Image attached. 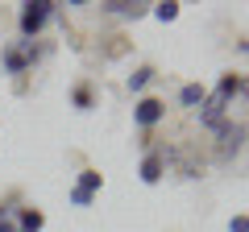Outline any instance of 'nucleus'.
<instances>
[{"mask_svg":"<svg viewBox=\"0 0 249 232\" xmlns=\"http://www.w3.org/2000/svg\"><path fill=\"white\" fill-rule=\"evenodd\" d=\"M241 91V75H220V83H216V91H208L204 108H199V129H216L220 120H229V104L237 99Z\"/></svg>","mask_w":249,"mask_h":232,"instance_id":"1","label":"nucleus"},{"mask_svg":"<svg viewBox=\"0 0 249 232\" xmlns=\"http://www.w3.org/2000/svg\"><path fill=\"white\" fill-rule=\"evenodd\" d=\"M216 133V162H220V166H229L232 158H237L241 149H245V137H249V129L245 125H237V120H220V125L212 129Z\"/></svg>","mask_w":249,"mask_h":232,"instance_id":"2","label":"nucleus"},{"mask_svg":"<svg viewBox=\"0 0 249 232\" xmlns=\"http://www.w3.org/2000/svg\"><path fill=\"white\" fill-rule=\"evenodd\" d=\"M58 13V4L54 0H29V4H21V17H17V29L25 42H37V33L46 29V21Z\"/></svg>","mask_w":249,"mask_h":232,"instance_id":"3","label":"nucleus"},{"mask_svg":"<svg viewBox=\"0 0 249 232\" xmlns=\"http://www.w3.org/2000/svg\"><path fill=\"white\" fill-rule=\"evenodd\" d=\"M0 63H4V71H9V75H25L29 66L37 63V46L25 42V37H21V42H9L4 50H0Z\"/></svg>","mask_w":249,"mask_h":232,"instance_id":"4","label":"nucleus"},{"mask_svg":"<svg viewBox=\"0 0 249 232\" xmlns=\"http://www.w3.org/2000/svg\"><path fill=\"white\" fill-rule=\"evenodd\" d=\"M166 120V104H162L158 96H142L133 104V125L137 129H154V125H162Z\"/></svg>","mask_w":249,"mask_h":232,"instance_id":"5","label":"nucleus"},{"mask_svg":"<svg viewBox=\"0 0 249 232\" xmlns=\"http://www.w3.org/2000/svg\"><path fill=\"white\" fill-rule=\"evenodd\" d=\"M162 174H166V158L150 149V153L142 158V166H137V179H142L145 187H158V182H162Z\"/></svg>","mask_w":249,"mask_h":232,"instance_id":"6","label":"nucleus"},{"mask_svg":"<svg viewBox=\"0 0 249 232\" xmlns=\"http://www.w3.org/2000/svg\"><path fill=\"white\" fill-rule=\"evenodd\" d=\"M100 9L104 13H112V17H145V13H150V4H137V0H104V4H100Z\"/></svg>","mask_w":249,"mask_h":232,"instance_id":"7","label":"nucleus"},{"mask_svg":"<svg viewBox=\"0 0 249 232\" xmlns=\"http://www.w3.org/2000/svg\"><path fill=\"white\" fill-rule=\"evenodd\" d=\"M17 232H42L46 228V215L37 212V207H17Z\"/></svg>","mask_w":249,"mask_h":232,"instance_id":"8","label":"nucleus"},{"mask_svg":"<svg viewBox=\"0 0 249 232\" xmlns=\"http://www.w3.org/2000/svg\"><path fill=\"white\" fill-rule=\"evenodd\" d=\"M204 99H208V87H204V83H183V87H178V104H183V108H196V112H199Z\"/></svg>","mask_w":249,"mask_h":232,"instance_id":"9","label":"nucleus"},{"mask_svg":"<svg viewBox=\"0 0 249 232\" xmlns=\"http://www.w3.org/2000/svg\"><path fill=\"white\" fill-rule=\"evenodd\" d=\"M71 104H75V112H91V108H96V91H91L88 79L71 87Z\"/></svg>","mask_w":249,"mask_h":232,"instance_id":"10","label":"nucleus"},{"mask_svg":"<svg viewBox=\"0 0 249 232\" xmlns=\"http://www.w3.org/2000/svg\"><path fill=\"white\" fill-rule=\"evenodd\" d=\"M154 21H162V25H170V21H178V13H183V4L178 0H162V4H150Z\"/></svg>","mask_w":249,"mask_h":232,"instance_id":"11","label":"nucleus"},{"mask_svg":"<svg viewBox=\"0 0 249 232\" xmlns=\"http://www.w3.org/2000/svg\"><path fill=\"white\" fill-rule=\"evenodd\" d=\"M154 79H158V71H154V66H133V75H129V91H145Z\"/></svg>","mask_w":249,"mask_h":232,"instance_id":"12","label":"nucleus"},{"mask_svg":"<svg viewBox=\"0 0 249 232\" xmlns=\"http://www.w3.org/2000/svg\"><path fill=\"white\" fill-rule=\"evenodd\" d=\"M79 191H88V195H100V187H104V174L100 170H79V182H75Z\"/></svg>","mask_w":249,"mask_h":232,"instance_id":"13","label":"nucleus"},{"mask_svg":"<svg viewBox=\"0 0 249 232\" xmlns=\"http://www.w3.org/2000/svg\"><path fill=\"white\" fill-rule=\"evenodd\" d=\"M229 232H249V215H232V220H229Z\"/></svg>","mask_w":249,"mask_h":232,"instance_id":"14","label":"nucleus"},{"mask_svg":"<svg viewBox=\"0 0 249 232\" xmlns=\"http://www.w3.org/2000/svg\"><path fill=\"white\" fill-rule=\"evenodd\" d=\"M4 220H13V207L9 203H0V224H4Z\"/></svg>","mask_w":249,"mask_h":232,"instance_id":"15","label":"nucleus"},{"mask_svg":"<svg viewBox=\"0 0 249 232\" xmlns=\"http://www.w3.org/2000/svg\"><path fill=\"white\" fill-rule=\"evenodd\" d=\"M0 232H17V224H13V220H4V224H0Z\"/></svg>","mask_w":249,"mask_h":232,"instance_id":"16","label":"nucleus"},{"mask_svg":"<svg viewBox=\"0 0 249 232\" xmlns=\"http://www.w3.org/2000/svg\"><path fill=\"white\" fill-rule=\"evenodd\" d=\"M241 50H245V54H249V42H241Z\"/></svg>","mask_w":249,"mask_h":232,"instance_id":"17","label":"nucleus"}]
</instances>
